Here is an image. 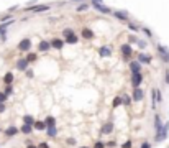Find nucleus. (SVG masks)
Instances as JSON below:
<instances>
[{
	"mask_svg": "<svg viewBox=\"0 0 169 148\" xmlns=\"http://www.w3.org/2000/svg\"><path fill=\"white\" fill-rule=\"evenodd\" d=\"M138 63H143V64H149L151 63V56L146 53H140L138 54Z\"/></svg>",
	"mask_w": 169,
	"mask_h": 148,
	"instance_id": "9d476101",
	"label": "nucleus"
},
{
	"mask_svg": "<svg viewBox=\"0 0 169 148\" xmlns=\"http://www.w3.org/2000/svg\"><path fill=\"white\" fill-rule=\"evenodd\" d=\"M50 5H35V7H28L25 12H31V13H43V12L50 10Z\"/></svg>",
	"mask_w": 169,
	"mask_h": 148,
	"instance_id": "7ed1b4c3",
	"label": "nucleus"
},
{
	"mask_svg": "<svg viewBox=\"0 0 169 148\" xmlns=\"http://www.w3.org/2000/svg\"><path fill=\"white\" fill-rule=\"evenodd\" d=\"M122 104H123V106H130V104H131V97H130V95H123V97H122Z\"/></svg>",
	"mask_w": 169,
	"mask_h": 148,
	"instance_id": "cd10ccee",
	"label": "nucleus"
},
{
	"mask_svg": "<svg viewBox=\"0 0 169 148\" xmlns=\"http://www.w3.org/2000/svg\"><path fill=\"white\" fill-rule=\"evenodd\" d=\"M120 104H122V97H115V99H113V102H112L113 109H115V107H118Z\"/></svg>",
	"mask_w": 169,
	"mask_h": 148,
	"instance_id": "473e14b6",
	"label": "nucleus"
},
{
	"mask_svg": "<svg viewBox=\"0 0 169 148\" xmlns=\"http://www.w3.org/2000/svg\"><path fill=\"white\" fill-rule=\"evenodd\" d=\"M72 32H74V30H71V28H66V30H64V32H63V36H67V35H69V33H72Z\"/></svg>",
	"mask_w": 169,
	"mask_h": 148,
	"instance_id": "4c0bfd02",
	"label": "nucleus"
},
{
	"mask_svg": "<svg viewBox=\"0 0 169 148\" xmlns=\"http://www.w3.org/2000/svg\"><path fill=\"white\" fill-rule=\"evenodd\" d=\"M0 132H2V128H0Z\"/></svg>",
	"mask_w": 169,
	"mask_h": 148,
	"instance_id": "5fc2aeb1",
	"label": "nucleus"
},
{
	"mask_svg": "<svg viewBox=\"0 0 169 148\" xmlns=\"http://www.w3.org/2000/svg\"><path fill=\"white\" fill-rule=\"evenodd\" d=\"M162 127V122H161V117L159 115H154V132L158 133L159 132V128Z\"/></svg>",
	"mask_w": 169,
	"mask_h": 148,
	"instance_id": "aec40b11",
	"label": "nucleus"
},
{
	"mask_svg": "<svg viewBox=\"0 0 169 148\" xmlns=\"http://www.w3.org/2000/svg\"><path fill=\"white\" fill-rule=\"evenodd\" d=\"M82 38L92 40V38H94V32H92L90 28H84V30H82Z\"/></svg>",
	"mask_w": 169,
	"mask_h": 148,
	"instance_id": "6ab92c4d",
	"label": "nucleus"
},
{
	"mask_svg": "<svg viewBox=\"0 0 169 148\" xmlns=\"http://www.w3.org/2000/svg\"><path fill=\"white\" fill-rule=\"evenodd\" d=\"M141 148H151V145H149V141H143V145H141Z\"/></svg>",
	"mask_w": 169,
	"mask_h": 148,
	"instance_id": "37998d69",
	"label": "nucleus"
},
{
	"mask_svg": "<svg viewBox=\"0 0 169 148\" xmlns=\"http://www.w3.org/2000/svg\"><path fill=\"white\" fill-rule=\"evenodd\" d=\"M28 64H30V63L25 59V58H23V59H18V61H17V69H18V71H25L26 67H28Z\"/></svg>",
	"mask_w": 169,
	"mask_h": 148,
	"instance_id": "4468645a",
	"label": "nucleus"
},
{
	"mask_svg": "<svg viewBox=\"0 0 169 148\" xmlns=\"http://www.w3.org/2000/svg\"><path fill=\"white\" fill-rule=\"evenodd\" d=\"M25 73H26V76H28V78H33V71L31 69H28V67H26Z\"/></svg>",
	"mask_w": 169,
	"mask_h": 148,
	"instance_id": "58836bf2",
	"label": "nucleus"
},
{
	"mask_svg": "<svg viewBox=\"0 0 169 148\" xmlns=\"http://www.w3.org/2000/svg\"><path fill=\"white\" fill-rule=\"evenodd\" d=\"M71 2H76V4H82V2H87V0H71Z\"/></svg>",
	"mask_w": 169,
	"mask_h": 148,
	"instance_id": "3c124183",
	"label": "nucleus"
},
{
	"mask_svg": "<svg viewBox=\"0 0 169 148\" xmlns=\"http://www.w3.org/2000/svg\"><path fill=\"white\" fill-rule=\"evenodd\" d=\"M105 147V145L102 143V141H97V143H95V148H103Z\"/></svg>",
	"mask_w": 169,
	"mask_h": 148,
	"instance_id": "a18cd8bd",
	"label": "nucleus"
},
{
	"mask_svg": "<svg viewBox=\"0 0 169 148\" xmlns=\"http://www.w3.org/2000/svg\"><path fill=\"white\" fill-rule=\"evenodd\" d=\"M81 148H89V147H81Z\"/></svg>",
	"mask_w": 169,
	"mask_h": 148,
	"instance_id": "864d4df0",
	"label": "nucleus"
},
{
	"mask_svg": "<svg viewBox=\"0 0 169 148\" xmlns=\"http://www.w3.org/2000/svg\"><path fill=\"white\" fill-rule=\"evenodd\" d=\"M113 17H117L118 20H122V21H127V20H128V13H127V12L113 10Z\"/></svg>",
	"mask_w": 169,
	"mask_h": 148,
	"instance_id": "f8f14e48",
	"label": "nucleus"
},
{
	"mask_svg": "<svg viewBox=\"0 0 169 148\" xmlns=\"http://www.w3.org/2000/svg\"><path fill=\"white\" fill-rule=\"evenodd\" d=\"M112 48L110 46H102V48H99V54H100V58H109V56H112Z\"/></svg>",
	"mask_w": 169,
	"mask_h": 148,
	"instance_id": "0eeeda50",
	"label": "nucleus"
},
{
	"mask_svg": "<svg viewBox=\"0 0 169 148\" xmlns=\"http://www.w3.org/2000/svg\"><path fill=\"white\" fill-rule=\"evenodd\" d=\"M18 128L17 127H10V128H7V130H5V135H7V137H13V135H17L18 133Z\"/></svg>",
	"mask_w": 169,
	"mask_h": 148,
	"instance_id": "4be33fe9",
	"label": "nucleus"
},
{
	"mask_svg": "<svg viewBox=\"0 0 169 148\" xmlns=\"http://www.w3.org/2000/svg\"><path fill=\"white\" fill-rule=\"evenodd\" d=\"M122 147H123V148H131V141H125Z\"/></svg>",
	"mask_w": 169,
	"mask_h": 148,
	"instance_id": "c03bdc74",
	"label": "nucleus"
},
{
	"mask_svg": "<svg viewBox=\"0 0 169 148\" xmlns=\"http://www.w3.org/2000/svg\"><path fill=\"white\" fill-rule=\"evenodd\" d=\"M130 69H131V73H141V63H138V61H131Z\"/></svg>",
	"mask_w": 169,
	"mask_h": 148,
	"instance_id": "dca6fc26",
	"label": "nucleus"
},
{
	"mask_svg": "<svg viewBox=\"0 0 169 148\" xmlns=\"http://www.w3.org/2000/svg\"><path fill=\"white\" fill-rule=\"evenodd\" d=\"M164 82L169 84V71H166V74H164Z\"/></svg>",
	"mask_w": 169,
	"mask_h": 148,
	"instance_id": "a19ab883",
	"label": "nucleus"
},
{
	"mask_svg": "<svg viewBox=\"0 0 169 148\" xmlns=\"http://www.w3.org/2000/svg\"><path fill=\"white\" fill-rule=\"evenodd\" d=\"M23 122L28 123V125H33V123H35V117H31V115H25V117H23Z\"/></svg>",
	"mask_w": 169,
	"mask_h": 148,
	"instance_id": "bb28decb",
	"label": "nucleus"
},
{
	"mask_svg": "<svg viewBox=\"0 0 169 148\" xmlns=\"http://www.w3.org/2000/svg\"><path fill=\"white\" fill-rule=\"evenodd\" d=\"M92 5H94L95 8H97V10L100 12V13H110V8L109 7H105V5H103V0H92Z\"/></svg>",
	"mask_w": 169,
	"mask_h": 148,
	"instance_id": "f03ea898",
	"label": "nucleus"
},
{
	"mask_svg": "<svg viewBox=\"0 0 169 148\" xmlns=\"http://www.w3.org/2000/svg\"><path fill=\"white\" fill-rule=\"evenodd\" d=\"M141 82H143V76H141V73H133L131 74V84H133V87L141 86Z\"/></svg>",
	"mask_w": 169,
	"mask_h": 148,
	"instance_id": "423d86ee",
	"label": "nucleus"
},
{
	"mask_svg": "<svg viewBox=\"0 0 169 148\" xmlns=\"http://www.w3.org/2000/svg\"><path fill=\"white\" fill-rule=\"evenodd\" d=\"M115 145H117V141H109V143H107V147H110V148H113V147H115Z\"/></svg>",
	"mask_w": 169,
	"mask_h": 148,
	"instance_id": "49530a36",
	"label": "nucleus"
},
{
	"mask_svg": "<svg viewBox=\"0 0 169 148\" xmlns=\"http://www.w3.org/2000/svg\"><path fill=\"white\" fill-rule=\"evenodd\" d=\"M8 20H12V15H4L2 17V21H8Z\"/></svg>",
	"mask_w": 169,
	"mask_h": 148,
	"instance_id": "ea45409f",
	"label": "nucleus"
},
{
	"mask_svg": "<svg viewBox=\"0 0 169 148\" xmlns=\"http://www.w3.org/2000/svg\"><path fill=\"white\" fill-rule=\"evenodd\" d=\"M33 127H35L36 130H44V128H46V123H44V122H36V120H35Z\"/></svg>",
	"mask_w": 169,
	"mask_h": 148,
	"instance_id": "393cba45",
	"label": "nucleus"
},
{
	"mask_svg": "<svg viewBox=\"0 0 169 148\" xmlns=\"http://www.w3.org/2000/svg\"><path fill=\"white\" fill-rule=\"evenodd\" d=\"M44 123H46V127H50V125H56V119H54V117H46Z\"/></svg>",
	"mask_w": 169,
	"mask_h": 148,
	"instance_id": "a878e982",
	"label": "nucleus"
},
{
	"mask_svg": "<svg viewBox=\"0 0 169 148\" xmlns=\"http://www.w3.org/2000/svg\"><path fill=\"white\" fill-rule=\"evenodd\" d=\"M50 45H51V48H54V49H63L64 41H63V40H59V38H54V40H51V41H50Z\"/></svg>",
	"mask_w": 169,
	"mask_h": 148,
	"instance_id": "1a4fd4ad",
	"label": "nucleus"
},
{
	"mask_svg": "<svg viewBox=\"0 0 169 148\" xmlns=\"http://www.w3.org/2000/svg\"><path fill=\"white\" fill-rule=\"evenodd\" d=\"M18 130H21V133H25V135H30V133L33 132V125L23 123V125H21V128H18Z\"/></svg>",
	"mask_w": 169,
	"mask_h": 148,
	"instance_id": "f3484780",
	"label": "nucleus"
},
{
	"mask_svg": "<svg viewBox=\"0 0 169 148\" xmlns=\"http://www.w3.org/2000/svg\"><path fill=\"white\" fill-rule=\"evenodd\" d=\"M151 104L153 107H156V89H151Z\"/></svg>",
	"mask_w": 169,
	"mask_h": 148,
	"instance_id": "2f4dec72",
	"label": "nucleus"
},
{
	"mask_svg": "<svg viewBox=\"0 0 169 148\" xmlns=\"http://www.w3.org/2000/svg\"><path fill=\"white\" fill-rule=\"evenodd\" d=\"M159 102H162V94L159 89H156V104H159Z\"/></svg>",
	"mask_w": 169,
	"mask_h": 148,
	"instance_id": "7c9ffc66",
	"label": "nucleus"
},
{
	"mask_svg": "<svg viewBox=\"0 0 169 148\" xmlns=\"http://www.w3.org/2000/svg\"><path fill=\"white\" fill-rule=\"evenodd\" d=\"M158 53L164 63H169V48H166L162 45H158Z\"/></svg>",
	"mask_w": 169,
	"mask_h": 148,
	"instance_id": "20e7f679",
	"label": "nucleus"
},
{
	"mask_svg": "<svg viewBox=\"0 0 169 148\" xmlns=\"http://www.w3.org/2000/svg\"><path fill=\"white\" fill-rule=\"evenodd\" d=\"M0 102H7V95L4 92H0Z\"/></svg>",
	"mask_w": 169,
	"mask_h": 148,
	"instance_id": "e433bc0d",
	"label": "nucleus"
},
{
	"mask_svg": "<svg viewBox=\"0 0 169 148\" xmlns=\"http://www.w3.org/2000/svg\"><path fill=\"white\" fill-rule=\"evenodd\" d=\"M4 82H5V84H12V82H13V74H12V73L5 74V76H4Z\"/></svg>",
	"mask_w": 169,
	"mask_h": 148,
	"instance_id": "5701e85b",
	"label": "nucleus"
},
{
	"mask_svg": "<svg viewBox=\"0 0 169 148\" xmlns=\"http://www.w3.org/2000/svg\"><path fill=\"white\" fill-rule=\"evenodd\" d=\"M77 41H79V36L76 35L74 32H72V33H69V35L66 36V43H69V45H76Z\"/></svg>",
	"mask_w": 169,
	"mask_h": 148,
	"instance_id": "ddd939ff",
	"label": "nucleus"
},
{
	"mask_svg": "<svg viewBox=\"0 0 169 148\" xmlns=\"http://www.w3.org/2000/svg\"><path fill=\"white\" fill-rule=\"evenodd\" d=\"M136 43H138V48H141V49L146 48V41L144 40H136Z\"/></svg>",
	"mask_w": 169,
	"mask_h": 148,
	"instance_id": "72a5a7b5",
	"label": "nucleus"
},
{
	"mask_svg": "<svg viewBox=\"0 0 169 148\" xmlns=\"http://www.w3.org/2000/svg\"><path fill=\"white\" fill-rule=\"evenodd\" d=\"M38 148H50V147H48V143H39Z\"/></svg>",
	"mask_w": 169,
	"mask_h": 148,
	"instance_id": "8fccbe9b",
	"label": "nucleus"
},
{
	"mask_svg": "<svg viewBox=\"0 0 169 148\" xmlns=\"http://www.w3.org/2000/svg\"><path fill=\"white\" fill-rule=\"evenodd\" d=\"M143 89L138 86V87H135V94H133V100L135 102H140V100H143Z\"/></svg>",
	"mask_w": 169,
	"mask_h": 148,
	"instance_id": "6e6552de",
	"label": "nucleus"
},
{
	"mask_svg": "<svg viewBox=\"0 0 169 148\" xmlns=\"http://www.w3.org/2000/svg\"><path fill=\"white\" fill-rule=\"evenodd\" d=\"M168 135H169V122H166V123H162V127L159 128V132L156 133L154 141H162V140H166V138H168Z\"/></svg>",
	"mask_w": 169,
	"mask_h": 148,
	"instance_id": "f257e3e1",
	"label": "nucleus"
},
{
	"mask_svg": "<svg viewBox=\"0 0 169 148\" xmlns=\"http://www.w3.org/2000/svg\"><path fill=\"white\" fill-rule=\"evenodd\" d=\"M67 145H76V140L74 138H69V140H67Z\"/></svg>",
	"mask_w": 169,
	"mask_h": 148,
	"instance_id": "09e8293b",
	"label": "nucleus"
},
{
	"mask_svg": "<svg viewBox=\"0 0 169 148\" xmlns=\"http://www.w3.org/2000/svg\"><path fill=\"white\" fill-rule=\"evenodd\" d=\"M38 49L41 51V53H46L48 49H51L50 41H46V40H41V41H39V45H38Z\"/></svg>",
	"mask_w": 169,
	"mask_h": 148,
	"instance_id": "9b49d317",
	"label": "nucleus"
},
{
	"mask_svg": "<svg viewBox=\"0 0 169 148\" xmlns=\"http://www.w3.org/2000/svg\"><path fill=\"white\" fill-rule=\"evenodd\" d=\"M122 53L125 54V56H131V46L130 45H122Z\"/></svg>",
	"mask_w": 169,
	"mask_h": 148,
	"instance_id": "412c9836",
	"label": "nucleus"
},
{
	"mask_svg": "<svg viewBox=\"0 0 169 148\" xmlns=\"http://www.w3.org/2000/svg\"><path fill=\"white\" fill-rule=\"evenodd\" d=\"M128 40H130V43H136V36H133V35H130Z\"/></svg>",
	"mask_w": 169,
	"mask_h": 148,
	"instance_id": "de8ad7c7",
	"label": "nucleus"
},
{
	"mask_svg": "<svg viewBox=\"0 0 169 148\" xmlns=\"http://www.w3.org/2000/svg\"><path fill=\"white\" fill-rule=\"evenodd\" d=\"M26 148H38V147H35V145H31V143H28V147Z\"/></svg>",
	"mask_w": 169,
	"mask_h": 148,
	"instance_id": "603ef678",
	"label": "nucleus"
},
{
	"mask_svg": "<svg viewBox=\"0 0 169 148\" xmlns=\"http://www.w3.org/2000/svg\"><path fill=\"white\" fill-rule=\"evenodd\" d=\"M36 58H38V56H36V54H35V53H30V54H28V56H26V58H25V59H26V61H28V63H33V61H36Z\"/></svg>",
	"mask_w": 169,
	"mask_h": 148,
	"instance_id": "c756f323",
	"label": "nucleus"
},
{
	"mask_svg": "<svg viewBox=\"0 0 169 148\" xmlns=\"http://www.w3.org/2000/svg\"><path fill=\"white\" fill-rule=\"evenodd\" d=\"M143 33L148 36V38H153V33H151V30H149V28H143Z\"/></svg>",
	"mask_w": 169,
	"mask_h": 148,
	"instance_id": "c9c22d12",
	"label": "nucleus"
},
{
	"mask_svg": "<svg viewBox=\"0 0 169 148\" xmlns=\"http://www.w3.org/2000/svg\"><path fill=\"white\" fill-rule=\"evenodd\" d=\"M18 49H20V51H30V49H31V40L23 38L20 43H18Z\"/></svg>",
	"mask_w": 169,
	"mask_h": 148,
	"instance_id": "39448f33",
	"label": "nucleus"
},
{
	"mask_svg": "<svg viewBox=\"0 0 169 148\" xmlns=\"http://www.w3.org/2000/svg\"><path fill=\"white\" fill-rule=\"evenodd\" d=\"M113 132V123L112 122H109V123H105L102 127V130H100V133H103V135H109V133H112Z\"/></svg>",
	"mask_w": 169,
	"mask_h": 148,
	"instance_id": "2eb2a0df",
	"label": "nucleus"
},
{
	"mask_svg": "<svg viewBox=\"0 0 169 148\" xmlns=\"http://www.w3.org/2000/svg\"><path fill=\"white\" fill-rule=\"evenodd\" d=\"M85 10H89V4L87 2H82V4L77 7V12H85Z\"/></svg>",
	"mask_w": 169,
	"mask_h": 148,
	"instance_id": "c85d7f7f",
	"label": "nucleus"
},
{
	"mask_svg": "<svg viewBox=\"0 0 169 148\" xmlns=\"http://www.w3.org/2000/svg\"><path fill=\"white\" fill-rule=\"evenodd\" d=\"M44 130L48 132V137H56V135H58V128H56V125H50V127H46Z\"/></svg>",
	"mask_w": 169,
	"mask_h": 148,
	"instance_id": "a211bd4d",
	"label": "nucleus"
},
{
	"mask_svg": "<svg viewBox=\"0 0 169 148\" xmlns=\"http://www.w3.org/2000/svg\"><path fill=\"white\" fill-rule=\"evenodd\" d=\"M4 94L7 95V97H8V95H12V94H13V87H12V84H5Z\"/></svg>",
	"mask_w": 169,
	"mask_h": 148,
	"instance_id": "b1692460",
	"label": "nucleus"
},
{
	"mask_svg": "<svg viewBox=\"0 0 169 148\" xmlns=\"http://www.w3.org/2000/svg\"><path fill=\"white\" fill-rule=\"evenodd\" d=\"M128 28L133 30V32H140V26H138V25H135V23H128Z\"/></svg>",
	"mask_w": 169,
	"mask_h": 148,
	"instance_id": "f704fd0d",
	"label": "nucleus"
},
{
	"mask_svg": "<svg viewBox=\"0 0 169 148\" xmlns=\"http://www.w3.org/2000/svg\"><path fill=\"white\" fill-rule=\"evenodd\" d=\"M5 112V102H0V114Z\"/></svg>",
	"mask_w": 169,
	"mask_h": 148,
	"instance_id": "79ce46f5",
	"label": "nucleus"
}]
</instances>
